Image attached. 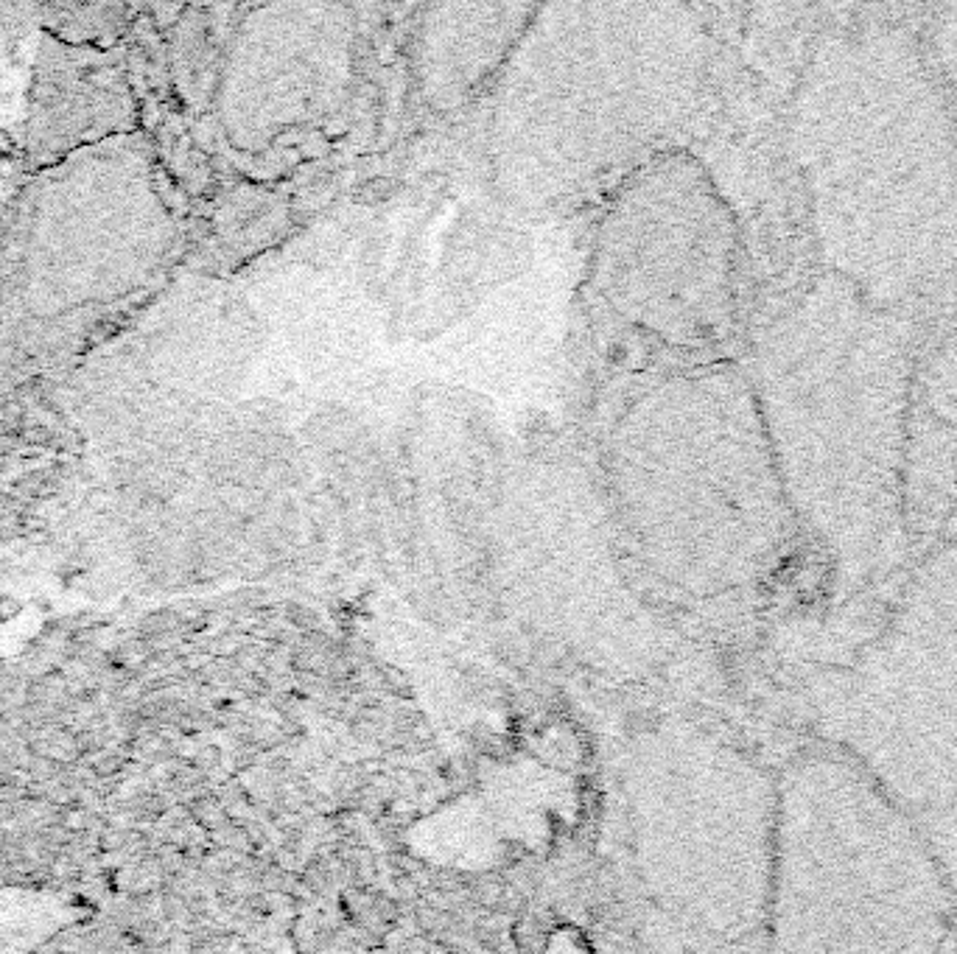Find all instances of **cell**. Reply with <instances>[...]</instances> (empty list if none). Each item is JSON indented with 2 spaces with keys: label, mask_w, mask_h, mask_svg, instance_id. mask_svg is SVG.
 Here are the masks:
<instances>
[{
  "label": "cell",
  "mask_w": 957,
  "mask_h": 954,
  "mask_svg": "<svg viewBox=\"0 0 957 954\" xmlns=\"http://www.w3.org/2000/svg\"><path fill=\"white\" fill-rule=\"evenodd\" d=\"M781 152L818 272L882 311L957 319V104L918 23H820L784 98Z\"/></svg>",
  "instance_id": "cell-1"
},
{
  "label": "cell",
  "mask_w": 957,
  "mask_h": 954,
  "mask_svg": "<svg viewBox=\"0 0 957 954\" xmlns=\"http://www.w3.org/2000/svg\"><path fill=\"white\" fill-rule=\"evenodd\" d=\"M930 333L815 269L750 336L742 367L790 510L837 580L882 577L913 552L907 412Z\"/></svg>",
  "instance_id": "cell-2"
},
{
  "label": "cell",
  "mask_w": 957,
  "mask_h": 954,
  "mask_svg": "<svg viewBox=\"0 0 957 954\" xmlns=\"http://www.w3.org/2000/svg\"><path fill=\"white\" fill-rule=\"evenodd\" d=\"M711 6H538L490 90V188L549 216L627 177L683 135L717 90Z\"/></svg>",
  "instance_id": "cell-3"
},
{
  "label": "cell",
  "mask_w": 957,
  "mask_h": 954,
  "mask_svg": "<svg viewBox=\"0 0 957 954\" xmlns=\"http://www.w3.org/2000/svg\"><path fill=\"white\" fill-rule=\"evenodd\" d=\"M594 479L627 560L680 594L745 588L801 535L736 361L644 381L602 434Z\"/></svg>",
  "instance_id": "cell-4"
},
{
  "label": "cell",
  "mask_w": 957,
  "mask_h": 954,
  "mask_svg": "<svg viewBox=\"0 0 957 954\" xmlns=\"http://www.w3.org/2000/svg\"><path fill=\"white\" fill-rule=\"evenodd\" d=\"M745 222L692 146L655 154L616 182L585 266L588 294L619 331L686 364L739 333Z\"/></svg>",
  "instance_id": "cell-5"
},
{
  "label": "cell",
  "mask_w": 957,
  "mask_h": 954,
  "mask_svg": "<svg viewBox=\"0 0 957 954\" xmlns=\"http://www.w3.org/2000/svg\"><path fill=\"white\" fill-rule=\"evenodd\" d=\"M361 28L353 6H255L224 48L213 115L241 163H278L331 135L359 84Z\"/></svg>",
  "instance_id": "cell-6"
},
{
  "label": "cell",
  "mask_w": 957,
  "mask_h": 954,
  "mask_svg": "<svg viewBox=\"0 0 957 954\" xmlns=\"http://www.w3.org/2000/svg\"><path fill=\"white\" fill-rule=\"evenodd\" d=\"M904 518L913 549L957 540V319L930 336L913 375Z\"/></svg>",
  "instance_id": "cell-7"
},
{
  "label": "cell",
  "mask_w": 957,
  "mask_h": 954,
  "mask_svg": "<svg viewBox=\"0 0 957 954\" xmlns=\"http://www.w3.org/2000/svg\"><path fill=\"white\" fill-rule=\"evenodd\" d=\"M535 9L527 3L426 6L409 40L412 84L423 104L431 112H454L493 90Z\"/></svg>",
  "instance_id": "cell-8"
},
{
  "label": "cell",
  "mask_w": 957,
  "mask_h": 954,
  "mask_svg": "<svg viewBox=\"0 0 957 954\" xmlns=\"http://www.w3.org/2000/svg\"><path fill=\"white\" fill-rule=\"evenodd\" d=\"M918 31L941 82L957 104V3L930 6L918 23Z\"/></svg>",
  "instance_id": "cell-9"
}]
</instances>
